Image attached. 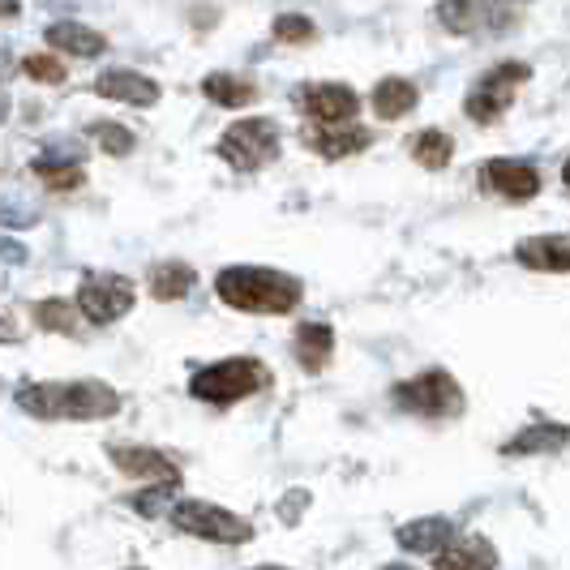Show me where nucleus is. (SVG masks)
Returning a JSON list of instances; mask_svg holds the SVG:
<instances>
[{"label":"nucleus","mask_w":570,"mask_h":570,"mask_svg":"<svg viewBox=\"0 0 570 570\" xmlns=\"http://www.w3.org/2000/svg\"><path fill=\"white\" fill-rule=\"evenodd\" d=\"M395 403L403 412H416V416H429V421H446V416L463 412V391H459V382L446 370H425L395 386Z\"/></svg>","instance_id":"obj_5"},{"label":"nucleus","mask_w":570,"mask_h":570,"mask_svg":"<svg viewBox=\"0 0 570 570\" xmlns=\"http://www.w3.org/2000/svg\"><path fill=\"white\" fill-rule=\"evenodd\" d=\"M567 442H570L567 425H532V429H523L519 438H511L502 451H507V455H544V451H562Z\"/></svg>","instance_id":"obj_20"},{"label":"nucleus","mask_w":570,"mask_h":570,"mask_svg":"<svg viewBox=\"0 0 570 570\" xmlns=\"http://www.w3.org/2000/svg\"><path fill=\"white\" fill-rule=\"evenodd\" d=\"M171 489H176V481H171V485H168V481H159V489H150V493H138L129 507H134L138 514H164V511L171 514V507H176V502H171Z\"/></svg>","instance_id":"obj_27"},{"label":"nucleus","mask_w":570,"mask_h":570,"mask_svg":"<svg viewBox=\"0 0 570 570\" xmlns=\"http://www.w3.org/2000/svg\"><path fill=\"white\" fill-rule=\"evenodd\" d=\"M331 356H335V331L326 322H305L296 331V361L309 373H317L331 365Z\"/></svg>","instance_id":"obj_16"},{"label":"nucleus","mask_w":570,"mask_h":570,"mask_svg":"<svg viewBox=\"0 0 570 570\" xmlns=\"http://www.w3.org/2000/svg\"><path fill=\"white\" fill-rule=\"evenodd\" d=\"M485 180L511 202L537 198V189H541V171L532 168V164H514V159H489Z\"/></svg>","instance_id":"obj_12"},{"label":"nucleus","mask_w":570,"mask_h":570,"mask_svg":"<svg viewBox=\"0 0 570 570\" xmlns=\"http://www.w3.org/2000/svg\"><path fill=\"white\" fill-rule=\"evenodd\" d=\"M514 257L541 275H570V236H532L514 249Z\"/></svg>","instance_id":"obj_13"},{"label":"nucleus","mask_w":570,"mask_h":570,"mask_svg":"<svg viewBox=\"0 0 570 570\" xmlns=\"http://www.w3.org/2000/svg\"><path fill=\"white\" fill-rule=\"evenodd\" d=\"M198 284V275L185 266V262H164L150 271V296L155 301H185Z\"/></svg>","instance_id":"obj_21"},{"label":"nucleus","mask_w":570,"mask_h":570,"mask_svg":"<svg viewBox=\"0 0 570 570\" xmlns=\"http://www.w3.org/2000/svg\"><path fill=\"white\" fill-rule=\"evenodd\" d=\"M433 562L442 570H463V567H498V549L485 537H468V541H451L442 553H433Z\"/></svg>","instance_id":"obj_19"},{"label":"nucleus","mask_w":570,"mask_h":570,"mask_svg":"<svg viewBox=\"0 0 570 570\" xmlns=\"http://www.w3.org/2000/svg\"><path fill=\"white\" fill-rule=\"evenodd\" d=\"M134 301H138V287L129 284L125 275H116V271H90V275H82L78 309H82L86 322L112 326V322H120L134 309Z\"/></svg>","instance_id":"obj_6"},{"label":"nucleus","mask_w":570,"mask_h":570,"mask_svg":"<svg viewBox=\"0 0 570 570\" xmlns=\"http://www.w3.org/2000/svg\"><path fill=\"white\" fill-rule=\"evenodd\" d=\"M562 180H567V185H570V159H567V168H562Z\"/></svg>","instance_id":"obj_29"},{"label":"nucleus","mask_w":570,"mask_h":570,"mask_svg":"<svg viewBox=\"0 0 570 570\" xmlns=\"http://www.w3.org/2000/svg\"><path fill=\"white\" fill-rule=\"evenodd\" d=\"M219 155L236 171H254L262 164H271L279 155V129H275V120H262V116L236 120L228 134L219 138Z\"/></svg>","instance_id":"obj_7"},{"label":"nucleus","mask_w":570,"mask_h":570,"mask_svg":"<svg viewBox=\"0 0 570 570\" xmlns=\"http://www.w3.org/2000/svg\"><path fill=\"white\" fill-rule=\"evenodd\" d=\"M35 322L39 326H48V331H60V335H69L73 331V309H69V301H43L39 309H35Z\"/></svg>","instance_id":"obj_24"},{"label":"nucleus","mask_w":570,"mask_h":570,"mask_svg":"<svg viewBox=\"0 0 570 570\" xmlns=\"http://www.w3.org/2000/svg\"><path fill=\"white\" fill-rule=\"evenodd\" d=\"M202 95L219 108H245L257 99V86L236 78V73H210V78H202Z\"/></svg>","instance_id":"obj_22"},{"label":"nucleus","mask_w":570,"mask_h":570,"mask_svg":"<svg viewBox=\"0 0 570 570\" xmlns=\"http://www.w3.org/2000/svg\"><path fill=\"white\" fill-rule=\"evenodd\" d=\"M301 104H305V112L322 120V125H343V120H352L356 108H361V99L352 95V86L343 82H317V86H305L301 90Z\"/></svg>","instance_id":"obj_9"},{"label":"nucleus","mask_w":570,"mask_h":570,"mask_svg":"<svg viewBox=\"0 0 570 570\" xmlns=\"http://www.w3.org/2000/svg\"><path fill=\"white\" fill-rule=\"evenodd\" d=\"M395 541L407 549V553H442L446 544L455 541V528H451V519H416V523H403L400 532H395Z\"/></svg>","instance_id":"obj_14"},{"label":"nucleus","mask_w":570,"mask_h":570,"mask_svg":"<svg viewBox=\"0 0 570 570\" xmlns=\"http://www.w3.org/2000/svg\"><path fill=\"white\" fill-rule=\"evenodd\" d=\"M171 528L198 537L210 544H249L254 541V523L232 514L228 507H215V502H202V498H180L171 507Z\"/></svg>","instance_id":"obj_4"},{"label":"nucleus","mask_w":570,"mask_h":570,"mask_svg":"<svg viewBox=\"0 0 570 570\" xmlns=\"http://www.w3.org/2000/svg\"><path fill=\"white\" fill-rule=\"evenodd\" d=\"M416 99H421V90L407 82V78H382V82L373 86V112L382 116V120H400L416 108Z\"/></svg>","instance_id":"obj_18"},{"label":"nucleus","mask_w":570,"mask_h":570,"mask_svg":"<svg viewBox=\"0 0 570 570\" xmlns=\"http://www.w3.org/2000/svg\"><path fill=\"white\" fill-rule=\"evenodd\" d=\"M412 155H416L421 168H446L451 155H455V142H451L442 129H425V134L412 142Z\"/></svg>","instance_id":"obj_23"},{"label":"nucleus","mask_w":570,"mask_h":570,"mask_svg":"<svg viewBox=\"0 0 570 570\" xmlns=\"http://www.w3.org/2000/svg\"><path fill=\"white\" fill-rule=\"evenodd\" d=\"M27 73L35 82H65V65L57 57H27Z\"/></svg>","instance_id":"obj_28"},{"label":"nucleus","mask_w":570,"mask_h":570,"mask_svg":"<svg viewBox=\"0 0 570 570\" xmlns=\"http://www.w3.org/2000/svg\"><path fill=\"white\" fill-rule=\"evenodd\" d=\"M532 78V69L528 65H498V69H489L481 82L472 86V95H468V116L472 120H481V125H493V120H502L507 108L514 104V95H519V86Z\"/></svg>","instance_id":"obj_8"},{"label":"nucleus","mask_w":570,"mask_h":570,"mask_svg":"<svg viewBox=\"0 0 570 570\" xmlns=\"http://www.w3.org/2000/svg\"><path fill=\"white\" fill-rule=\"evenodd\" d=\"M266 386V370L257 365L254 356H228L219 365H206L189 377V395L202 403H215V407H228L257 395Z\"/></svg>","instance_id":"obj_3"},{"label":"nucleus","mask_w":570,"mask_h":570,"mask_svg":"<svg viewBox=\"0 0 570 570\" xmlns=\"http://www.w3.org/2000/svg\"><path fill=\"white\" fill-rule=\"evenodd\" d=\"M219 301L240 309V314H292L301 305V279H292L284 271L271 266H224L215 275Z\"/></svg>","instance_id":"obj_2"},{"label":"nucleus","mask_w":570,"mask_h":570,"mask_svg":"<svg viewBox=\"0 0 570 570\" xmlns=\"http://www.w3.org/2000/svg\"><path fill=\"white\" fill-rule=\"evenodd\" d=\"M95 90L104 99H116V104H134V108H155L159 104V82L146 78V73H134V69H112L104 73Z\"/></svg>","instance_id":"obj_11"},{"label":"nucleus","mask_w":570,"mask_h":570,"mask_svg":"<svg viewBox=\"0 0 570 570\" xmlns=\"http://www.w3.org/2000/svg\"><path fill=\"white\" fill-rule=\"evenodd\" d=\"M48 43L57 48V52H65V57H99L104 48H108V39L99 35L95 27H82V22H52L48 27Z\"/></svg>","instance_id":"obj_15"},{"label":"nucleus","mask_w":570,"mask_h":570,"mask_svg":"<svg viewBox=\"0 0 570 570\" xmlns=\"http://www.w3.org/2000/svg\"><path fill=\"white\" fill-rule=\"evenodd\" d=\"M370 142H373V134L370 129H361V125H347V129L326 125V129H317L314 138H309V146H314L322 159H347V155H361Z\"/></svg>","instance_id":"obj_17"},{"label":"nucleus","mask_w":570,"mask_h":570,"mask_svg":"<svg viewBox=\"0 0 570 570\" xmlns=\"http://www.w3.org/2000/svg\"><path fill=\"white\" fill-rule=\"evenodd\" d=\"M18 407L35 421H108L120 412V395L108 382H30L18 391Z\"/></svg>","instance_id":"obj_1"},{"label":"nucleus","mask_w":570,"mask_h":570,"mask_svg":"<svg viewBox=\"0 0 570 570\" xmlns=\"http://www.w3.org/2000/svg\"><path fill=\"white\" fill-rule=\"evenodd\" d=\"M108 459L116 463V472L134 476V481H176V459H168L164 451H150V446H112Z\"/></svg>","instance_id":"obj_10"},{"label":"nucleus","mask_w":570,"mask_h":570,"mask_svg":"<svg viewBox=\"0 0 570 570\" xmlns=\"http://www.w3.org/2000/svg\"><path fill=\"white\" fill-rule=\"evenodd\" d=\"M275 39L279 43H309L314 39V22L301 18V13H284V18H275Z\"/></svg>","instance_id":"obj_25"},{"label":"nucleus","mask_w":570,"mask_h":570,"mask_svg":"<svg viewBox=\"0 0 570 570\" xmlns=\"http://www.w3.org/2000/svg\"><path fill=\"white\" fill-rule=\"evenodd\" d=\"M95 138H99V146H104L108 155H129V150H134V134H129L125 125H116V120L95 125Z\"/></svg>","instance_id":"obj_26"}]
</instances>
